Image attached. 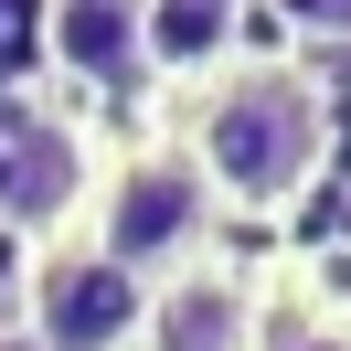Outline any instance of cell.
Here are the masks:
<instances>
[{"mask_svg":"<svg viewBox=\"0 0 351 351\" xmlns=\"http://www.w3.org/2000/svg\"><path fill=\"white\" fill-rule=\"evenodd\" d=\"M181 149L213 181L223 213L277 223V213H298V202L319 192V171H330V96H319V75L287 64V53H234V64L192 96Z\"/></svg>","mask_w":351,"mask_h":351,"instance_id":"6da1fadb","label":"cell"},{"mask_svg":"<svg viewBox=\"0 0 351 351\" xmlns=\"http://www.w3.org/2000/svg\"><path fill=\"white\" fill-rule=\"evenodd\" d=\"M213 234H223V202H213V181L192 171V149H181V138H138L128 160H107V171H96L86 245L117 266V277L160 287V277H181V266L213 256Z\"/></svg>","mask_w":351,"mask_h":351,"instance_id":"7a4b0ae2","label":"cell"},{"mask_svg":"<svg viewBox=\"0 0 351 351\" xmlns=\"http://www.w3.org/2000/svg\"><path fill=\"white\" fill-rule=\"evenodd\" d=\"M96 202V149L53 107H0V234L22 245H75Z\"/></svg>","mask_w":351,"mask_h":351,"instance_id":"3957f363","label":"cell"},{"mask_svg":"<svg viewBox=\"0 0 351 351\" xmlns=\"http://www.w3.org/2000/svg\"><path fill=\"white\" fill-rule=\"evenodd\" d=\"M138 308H149V287L117 277L86 234L22 256V341L43 351H138Z\"/></svg>","mask_w":351,"mask_h":351,"instance_id":"277c9868","label":"cell"},{"mask_svg":"<svg viewBox=\"0 0 351 351\" xmlns=\"http://www.w3.org/2000/svg\"><path fill=\"white\" fill-rule=\"evenodd\" d=\"M256 298H266L256 266L202 256V266H181V277L149 287V308H138V351H256Z\"/></svg>","mask_w":351,"mask_h":351,"instance_id":"5b68a950","label":"cell"},{"mask_svg":"<svg viewBox=\"0 0 351 351\" xmlns=\"http://www.w3.org/2000/svg\"><path fill=\"white\" fill-rule=\"evenodd\" d=\"M234 32H245V0H149L138 75H192V86H213V75L234 64Z\"/></svg>","mask_w":351,"mask_h":351,"instance_id":"8992f818","label":"cell"},{"mask_svg":"<svg viewBox=\"0 0 351 351\" xmlns=\"http://www.w3.org/2000/svg\"><path fill=\"white\" fill-rule=\"evenodd\" d=\"M43 43H53V75H75V86H128L138 75V11L43 0Z\"/></svg>","mask_w":351,"mask_h":351,"instance_id":"52a82bcc","label":"cell"},{"mask_svg":"<svg viewBox=\"0 0 351 351\" xmlns=\"http://www.w3.org/2000/svg\"><path fill=\"white\" fill-rule=\"evenodd\" d=\"M256 351H351V308H330L319 287L256 298Z\"/></svg>","mask_w":351,"mask_h":351,"instance_id":"ba28073f","label":"cell"},{"mask_svg":"<svg viewBox=\"0 0 351 351\" xmlns=\"http://www.w3.org/2000/svg\"><path fill=\"white\" fill-rule=\"evenodd\" d=\"M266 11H277L298 43H341L351 53V0H266Z\"/></svg>","mask_w":351,"mask_h":351,"instance_id":"9c48e42d","label":"cell"},{"mask_svg":"<svg viewBox=\"0 0 351 351\" xmlns=\"http://www.w3.org/2000/svg\"><path fill=\"white\" fill-rule=\"evenodd\" d=\"M75 11H138V22H149V0H75Z\"/></svg>","mask_w":351,"mask_h":351,"instance_id":"30bf717a","label":"cell"}]
</instances>
